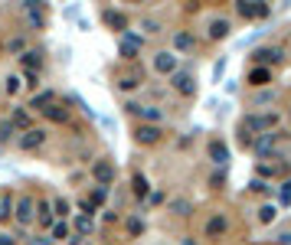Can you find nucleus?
I'll return each instance as SVG.
<instances>
[{"label": "nucleus", "mask_w": 291, "mask_h": 245, "mask_svg": "<svg viewBox=\"0 0 291 245\" xmlns=\"http://www.w3.org/2000/svg\"><path fill=\"white\" fill-rule=\"evenodd\" d=\"M26 20L36 26V30H43L46 26V20H43V4H26Z\"/></svg>", "instance_id": "14"}, {"label": "nucleus", "mask_w": 291, "mask_h": 245, "mask_svg": "<svg viewBox=\"0 0 291 245\" xmlns=\"http://www.w3.org/2000/svg\"><path fill=\"white\" fill-rule=\"evenodd\" d=\"M49 101H52V95L43 92V95H36V98H33V108H43V105H49Z\"/></svg>", "instance_id": "30"}, {"label": "nucleus", "mask_w": 291, "mask_h": 245, "mask_svg": "<svg viewBox=\"0 0 291 245\" xmlns=\"http://www.w3.org/2000/svg\"><path fill=\"white\" fill-rule=\"evenodd\" d=\"M268 82H271V69L259 66V69H252V72H249V85H268Z\"/></svg>", "instance_id": "16"}, {"label": "nucleus", "mask_w": 291, "mask_h": 245, "mask_svg": "<svg viewBox=\"0 0 291 245\" xmlns=\"http://www.w3.org/2000/svg\"><path fill=\"white\" fill-rule=\"evenodd\" d=\"M46 144V131H40V128H30V131H23V137H20V147L23 151H36V147Z\"/></svg>", "instance_id": "4"}, {"label": "nucleus", "mask_w": 291, "mask_h": 245, "mask_svg": "<svg viewBox=\"0 0 291 245\" xmlns=\"http://www.w3.org/2000/svg\"><path fill=\"white\" fill-rule=\"evenodd\" d=\"M75 229L82 232V235H89V232H92V216H85V213H82V216L75 219Z\"/></svg>", "instance_id": "24"}, {"label": "nucleus", "mask_w": 291, "mask_h": 245, "mask_svg": "<svg viewBox=\"0 0 291 245\" xmlns=\"http://www.w3.org/2000/svg\"><path fill=\"white\" fill-rule=\"evenodd\" d=\"M52 235H56V239H66V235H69V226H66V222H56V226H52Z\"/></svg>", "instance_id": "29"}, {"label": "nucleus", "mask_w": 291, "mask_h": 245, "mask_svg": "<svg viewBox=\"0 0 291 245\" xmlns=\"http://www.w3.org/2000/svg\"><path fill=\"white\" fill-rule=\"evenodd\" d=\"M223 69H226V59H219V63H216V69H213V75L219 78V75H223Z\"/></svg>", "instance_id": "37"}, {"label": "nucleus", "mask_w": 291, "mask_h": 245, "mask_svg": "<svg viewBox=\"0 0 291 245\" xmlns=\"http://www.w3.org/2000/svg\"><path fill=\"white\" fill-rule=\"evenodd\" d=\"M226 229H229V219H226L223 213L209 216V222H206V235H209V239H219V235H226Z\"/></svg>", "instance_id": "6"}, {"label": "nucleus", "mask_w": 291, "mask_h": 245, "mask_svg": "<svg viewBox=\"0 0 291 245\" xmlns=\"http://www.w3.org/2000/svg\"><path fill=\"white\" fill-rule=\"evenodd\" d=\"M105 23H108V26H114V30H128L125 13H118V10H105Z\"/></svg>", "instance_id": "18"}, {"label": "nucleus", "mask_w": 291, "mask_h": 245, "mask_svg": "<svg viewBox=\"0 0 291 245\" xmlns=\"http://www.w3.org/2000/svg\"><path fill=\"white\" fill-rule=\"evenodd\" d=\"M13 125L26 131V128H30V115H26V111H13Z\"/></svg>", "instance_id": "26"}, {"label": "nucleus", "mask_w": 291, "mask_h": 245, "mask_svg": "<svg viewBox=\"0 0 291 245\" xmlns=\"http://www.w3.org/2000/svg\"><path fill=\"white\" fill-rule=\"evenodd\" d=\"M239 13L245 20H262L268 16V4H259V0H239Z\"/></svg>", "instance_id": "2"}, {"label": "nucleus", "mask_w": 291, "mask_h": 245, "mask_svg": "<svg viewBox=\"0 0 291 245\" xmlns=\"http://www.w3.org/2000/svg\"><path fill=\"white\" fill-rule=\"evenodd\" d=\"M102 199H105V190H95V193H92V206L102 203Z\"/></svg>", "instance_id": "38"}, {"label": "nucleus", "mask_w": 291, "mask_h": 245, "mask_svg": "<svg viewBox=\"0 0 291 245\" xmlns=\"http://www.w3.org/2000/svg\"><path fill=\"white\" fill-rule=\"evenodd\" d=\"M173 89H177L180 95H193L197 92V82H193L190 72H173Z\"/></svg>", "instance_id": "8"}, {"label": "nucleus", "mask_w": 291, "mask_h": 245, "mask_svg": "<svg viewBox=\"0 0 291 245\" xmlns=\"http://www.w3.org/2000/svg\"><path fill=\"white\" fill-rule=\"evenodd\" d=\"M10 216H13V199L10 196H0V222L10 219Z\"/></svg>", "instance_id": "22"}, {"label": "nucleus", "mask_w": 291, "mask_h": 245, "mask_svg": "<svg viewBox=\"0 0 291 245\" xmlns=\"http://www.w3.org/2000/svg\"><path fill=\"white\" fill-rule=\"evenodd\" d=\"M10 134H13V125L4 121V125H0V141H10Z\"/></svg>", "instance_id": "34"}, {"label": "nucleus", "mask_w": 291, "mask_h": 245, "mask_svg": "<svg viewBox=\"0 0 291 245\" xmlns=\"http://www.w3.org/2000/svg\"><path fill=\"white\" fill-rule=\"evenodd\" d=\"M173 213L177 216H190V203L187 199H177V203H173Z\"/></svg>", "instance_id": "27"}, {"label": "nucleus", "mask_w": 291, "mask_h": 245, "mask_svg": "<svg viewBox=\"0 0 291 245\" xmlns=\"http://www.w3.org/2000/svg\"><path fill=\"white\" fill-rule=\"evenodd\" d=\"M0 245H13V239L10 235H0Z\"/></svg>", "instance_id": "39"}, {"label": "nucleus", "mask_w": 291, "mask_h": 245, "mask_svg": "<svg viewBox=\"0 0 291 245\" xmlns=\"http://www.w3.org/2000/svg\"><path fill=\"white\" fill-rule=\"evenodd\" d=\"M92 177L102 183V187H108V183L114 180V167L108 160H95V167H92Z\"/></svg>", "instance_id": "7"}, {"label": "nucleus", "mask_w": 291, "mask_h": 245, "mask_svg": "<svg viewBox=\"0 0 291 245\" xmlns=\"http://www.w3.org/2000/svg\"><path fill=\"white\" fill-rule=\"evenodd\" d=\"M229 36V20H213L209 23V39H226Z\"/></svg>", "instance_id": "17"}, {"label": "nucleus", "mask_w": 291, "mask_h": 245, "mask_svg": "<svg viewBox=\"0 0 291 245\" xmlns=\"http://www.w3.org/2000/svg\"><path fill=\"white\" fill-rule=\"evenodd\" d=\"M36 82H40L36 72H26V89H36Z\"/></svg>", "instance_id": "36"}, {"label": "nucleus", "mask_w": 291, "mask_h": 245, "mask_svg": "<svg viewBox=\"0 0 291 245\" xmlns=\"http://www.w3.org/2000/svg\"><path fill=\"white\" fill-rule=\"evenodd\" d=\"M154 69L161 75H173L177 72V56H173V52H157L154 56Z\"/></svg>", "instance_id": "5"}, {"label": "nucleus", "mask_w": 291, "mask_h": 245, "mask_svg": "<svg viewBox=\"0 0 291 245\" xmlns=\"http://www.w3.org/2000/svg\"><path fill=\"white\" fill-rule=\"evenodd\" d=\"M275 216H278L275 206H262L259 209V222H275Z\"/></svg>", "instance_id": "23"}, {"label": "nucleus", "mask_w": 291, "mask_h": 245, "mask_svg": "<svg viewBox=\"0 0 291 245\" xmlns=\"http://www.w3.org/2000/svg\"><path fill=\"white\" fill-rule=\"evenodd\" d=\"M281 56H285V49H281V46H268V49H259L252 59H255V63H278Z\"/></svg>", "instance_id": "11"}, {"label": "nucleus", "mask_w": 291, "mask_h": 245, "mask_svg": "<svg viewBox=\"0 0 291 245\" xmlns=\"http://www.w3.org/2000/svg\"><path fill=\"white\" fill-rule=\"evenodd\" d=\"M56 216H69V203H66V199H63V196H59V199H56Z\"/></svg>", "instance_id": "33"}, {"label": "nucleus", "mask_w": 291, "mask_h": 245, "mask_svg": "<svg viewBox=\"0 0 291 245\" xmlns=\"http://www.w3.org/2000/svg\"><path fill=\"white\" fill-rule=\"evenodd\" d=\"M125 108L131 111V115H138V118H144V121H151V125H157V121L164 118V111L161 108H151V105H138V101H128Z\"/></svg>", "instance_id": "1"}, {"label": "nucleus", "mask_w": 291, "mask_h": 245, "mask_svg": "<svg viewBox=\"0 0 291 245\" xmlns=\"http://www.w3.org/2000/svg\"><path fill=\"white\" fill-rule=\"evenodd\" d=\"M128 232H131V235H141V232H144V222H141V219H131V222H128Z\"/></svg>", "instance_id": "31"}, {"label": "nucleus", "mask_w": 291, "mask_h": 245, "mask_svg": "<svg viewBox=\"0 0 291 245\" xmlns=\"http://www.w3.org/2000/svg\"><path fill=\"white\" fill-rule=\"evenodd\" d=\"M13 216H16V219H20L23 226H26V222H33V199H30V196H23L20 203H16V213H13Z\"/></svg>", "instance_id": "13"}, {"label": "nucleus", "mask_w": 291, "mask_h": 245, "mask_svg": "<svg viewBox=\"0 0 291 245\" xmlns=\"http://www.w3.org/2000/svg\"><path fill=\"white\" fill-rule=\"evenodd\" d=\"M173 46H177V49H183V52H187V49H193V46H197V39H193V36H190V33H177V36H173Z\"/></svg>", "instance_id": "20"}, {"label": "nucleus", "mask_w": 291, "mask_h": 245, "mask_svg": "<svg viewBox=\"0 0 291 245\" xmlns=\"http://www.w3.org/2000/svg\"><path fill=\"white\" fill-rule=\"evenodd\" d=\"M72 245H79V242H72Z\"/></svg>", "instance_id": "41"}, {"label": "nucleus", "mask_w": 291, "mask_h": 245, "mask_svg": "<svg viewBox=\"0 0 291 245\" xmlns=\"http://www.w3.org/2000/svg\"><path fill=\"white\" fill-rule=\"evenodd\" d=\"M209 157H213V164L223 167V164L229 160V147H226L223 141H213V144H209Z\"/></svg>", "instance_id": "15"}, {"label": "nucleus", "mask_w": 291, "mask_h": 245, "mask_svg": "<svg viewBox=\"0 0 291 245\" xmlns=\"http://www.w3.org/2000/svg\"><path fill=\"white\" fill-rule=\"evenodd\" d=\"M40 222L43 226H52V216H49V206L46 203H40Z\"/></svg>", "instance_id": "28"}, {"label": "nucleus", "mask_w": 291, "mask_h": 245, "mask_svg": "<svg viewBox=\"0 0 291 245\" xmlns=\"http://www.w3.org/2000/svg\"><path fill=\"white\" fill-rule=\"evenodd\" d=\"M118 85H121L125 92H134L138 85H141V75H138V72H131V75H121V78H118Z\"/></svg>", "instance_id": "21"}, {"label": "nucleus", "mask_w": 291, "mask_h": 245, "mask_svg": "<svg viewBox=\"0 0 291 245\" xmlns=\"http://www.w3.org/2000/svg\"><path fill=\"white\" fill-rule=\"evenodd\" d=\"M183 245H193V242H190V239H187V242H183Z\"/></svg>", "instance_id": "40"}, {"label": "nucleus", "mask_w": 291, "mask_h": 245, "mask_svg": "<svg viewBox=\"0 0 291 245\" xmlns=\"http://www.w3.org/2000/svg\"><path fill=\"white\" fill-rule=\"evenodd\" d=\"M252 147H255V154H259V157H268L271 147H275V134H259L252 141Z\"/></svg>", "instance_id": "10"}, {"label": "nucleus", "mask_w": 291, "mask_h": 245, "mask_svg": "<svg viewBox=\"0 0 291 245\" xmlns=\"http://www.w3.org/2000/svg\"><path fill=\"white\" fill-rule=\"evenodd\" d=\"M134 196H147V180L141 173H134Z\"/></svg>", "instance_id": "25"}, {"label": "nucleus", "mask_w": 291, "mask_h": 245, "mask_svg": "<svg viewBox=\"0 0 291 245\" xmlns=\"http://www.w3.org/2000/svg\"><path fill=\"white\" fill-rule=\"evenodd\" d=\"M7 92H10V95H16V92H20V78H16V75H10V78H7Z\"/></svg>", "instance_id": "32"}, {"label": "nucleus", "mask_w": 291, "mask_h": 245, "mask_svg": "<svg viewBox=\"0 0 291 245\" xmlns=\"http://www.w3.org/2000/svg\"><path fill=\"white\" fill-rule=\"evenodd\" d=\"M161 128H157V125H138L134 128V141L138 144H147V147H151V144H157V141H161Z\"/></svg>", "instance_id": "3"}, {"label": "nucleus", "mask_w": 291, "mask_h": 245, "mask_svg": "<svg viewBox=\"0 0 291 245\" xmlns=\"http://www.w3.org/2000/svg\"><path fill=\"white\" fill-rule=\"evenodd\" d=\"M141 36H131V33H125V36H121V56L125 59H134L138 56V49H141Z\"/></svg>", "instance_id": "9"}, {"label": "nucleus", "mask_w": 291, "mask_h": 245, "mask_svg": "<svg viewBox=\"0 0 291 245\" xmlns=\"http://www.w3.org/2000/svg\"><path fill=\"white\" fill-rule=\"evenodd\" d=\"M43 115H46L49 121L66 125V121H69V108H63V105H56V101H49V108H43Z\"/></svg>", "instance_id": "12"}, {"label": "nucleus", "mask_w": 291, "mask_h": 245, "mask_svg": "<svg viewBox=\"0 0 291 245\" xmlns=\"http://www.w3.org/2000/svg\"><path fill=\"white\" fill-rule=\"evenodd\" d=\"M281 203H291V180L281 187Z\"/></svg>", "instance_id": "35"}, {"label": "nucleus", "mask_w": 291, "mask_h": 245, "mask_svg": "<svg viewBox=\"0 0 291 245\" xmlns=\"http://www.w3.org/2000/svg\"><path fill=\"white\" fill-rule=\"evenodd\" d=\"M20 63H23V69H26V72H36V69L43 66V59H40V52H23V56H20Z\"/></svg>", "instance_id": "19"}]
</instances>
